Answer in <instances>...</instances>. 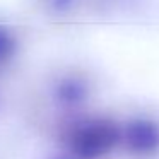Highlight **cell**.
I'll list each match as a JSON object with an SVG mask.
<instances>
[{
    "mask_svg": "<svg viewBox=\"0 0 159 159\" xmlns=\"http://www.w3.org/2000/svg\"><path fill=\"white\" fill-rule=\"evenodd\" d=\"M5 50H7V41L4 38V33H0V57L5 53Z\"/></svg>",
    "mask_w": 159,
    "mask_h": 159,
    "instance_id": "cell-1",
    "label": "cell"
}]
</instances>
